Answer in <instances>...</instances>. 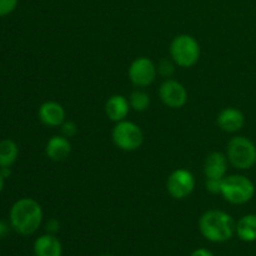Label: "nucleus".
<instances>
[{"label":"nucleus","instance_id":"nucleus-24","mask_svg":"<svg viewBox=\"0 0 256 256\" xmlns=\"http://www.w3.org/2000/svg\"><path fill=\"white\" fill-rule=\"evenodd\" d=\"M190 256H214V254L210 250L204 249V248H199V249L194 250Z\"/></svg>","mask_w":256,"mask_h":256},{"label":"nucleus","instance_id":"nucleus-17","mask_svg":"<svg viewBox=\"0 0 256 256\" xmlns=\"http://www.w3.org/2000/svg\"><path fill=\"white\" fill-rule=\"evenodd\" d=\"M19 149L12 140L4 139L0 142V168H10L18 159Z\"/></svg>","mask_w":256,"mask_h":256},{"label":"nucleus","instance_id":"nucleus-27","mask_svg":"<svg viewBox=\"0 0 256 256\" xmlns=\"http://www.w3.org/2000/svg\"><path fill=\"white\" fill-rule=\"evenodd\" d=\"M2 188H4V176H2V172H0V192H2Z\"/></svg>","mask_w":256,"mask_h":256},{"label":"nucleus","instance_id":"nucleus-2","mask_svg":"<svg viewBox=\"0 0 256 256\" xmlns=\"http://www.w3.org/2000/svg\"><path fill=\"white\" fill-rule=\"evenodd\" d=\"M235 226L234 219L222 210H208L199 219L200 232L212 242H225L232 239Z\"/></svg>","mask_w":256,"mask_h":256},{"label":"nucleus","instance_id":"nucleus-1","mask_svg":"<svg viewBox=\"0 0 256 256\" xmlns=\"http://www.w3.org/2000/svg\"><path fill=\"white\" fill-rule=\"evenodd\" d=\"M10 225L20 235H32L42 222V209L39 202L30 198L18 200L10 209Z\"/></svg>","mask_w":256,"mask_h":256},{"label":"nucleus","instance_id":"nucleus-18","mask_svg":"<svg viewBox=\"0 0 256 256\" xmlns=\"http://www.w3.org/2000/svg\"><path fill=\"white\" fill-rule=\"evenodd\" d=\"M129 102L130 108H132L135 112H145L150 105V96L145 92L135 90L130 95Z\"/></svg>","mask_w":256,"mask_h":256},{"label":"nucleus","instance_id":"nucleus-4","mask_svg":"<svg viewBox=\"0 0 256 256\" xmlns=\"http://www.w3.org/2000/svg\"><path fill=\"white\" fill-rule=\"evenodd\" d=\"M200 52L199 42L192 35H178L170 44V56L180 68L194 66L199 62Z\"/></svg>","mask_w":256,"mask_h":256},{"label":"nucleus","instance_id":"nucleus-22","mask_svg":"<svg viewBox=\"0 0 256 256\" xmlns=\"http://www.w3.org/2000/svg\"><path fill=\"white\" fill-rule=\"evenodd\" d=\"M222 180L206 179V182H205V188H206L208 192H212V194H220V192H222Z\"/></svg>","mask_w":256,"mask_h":256},{"label":"nucleus","instance_id":"nucleus-6","mask_svg":"<svg viewBox=\"0 0 256 256\" xmlns=\"http://www.w3.org/2000/svg\"><path fill=\"white\" fill-rule=\"evenodd\" d=\"M115 146L124 152H134L142 145L144 134L139 125L128 120L116 122L112 132Z\"/></svg>","mask_w":256,"mask_h":256},{"label":"nucleus","instance_id":"nucleus-9","mask_svg":"<svg viewBox=\"0 0 256 256\" xmlns=\"http://www.w3.org/2000/svg\"><path fill=\"white\" fill-rule=\"evenodd\" d=\"M159 98L166 106L172 109H180L188 102V92L182 82L168 79L160 85Z\"/></svg>","mask_w":256,"mask_h":256},{"label":"nucleus","instance_id":"nucleus-15","mask_svg":"<svg viewBox=\"0 0 256 256\" xmlns=\"http://www.w3.org/2000/svg\"><path fill=\"white\" fill-rule=\"evenodd\" d=\"M34 254L35 256H62V242L55 235H42L34 242Z\"/></svg>","mask_w":256,"mask_h":256},{"label":"nucleus","instance_id":"nucleus-3","mask_svg":"<svg viewBox=\"0 0 256 256\" xmlns=\"http://www.w3.org/2000/svg\"><path fill=\"white\" fill-rule=\"evenodd\" d=\"M220 194L230 204H246L254 198L255 185L249 178L244 175H228L222 180Z\"/></svg>","mask_w":256,"mask_h":256},{"label":"nucleus","instance_id":"nucleus-5","mask_svg":"<svg viewBox=\"0 0 256 256\" xmlns=\"http://www.w3.org/2000/svg\"><path fill=\"white\" fill-rule=\"evenodd\" d=\"M226 158L230 164L240 170H248L256 164V146L245 136H234L228 142Z\"/></svg>","mask_w":256,"mask_h":256},{"label":"nucleus","instance_id":"nucleus-28","mask_svg":"<svg viewBox=\"0 0 256 256\" xmlns=\"http://www.w3.org/2000/svg\"><path fill=\"white\" fill-rule=\"evenodd\" d=\"M102 256H114V255H102Z\"/></svg>","mask_w":256,"mask_h":256},{"label":"nucleus","instance_id":"nucleus-16","mask_svg":"<svg viewBox=\"0 0 256 256\" xmlns=\"http://www.w3.org/2000/svg\"><path fill=\"white\" fill-rule=\"evenodd\" d=\"M235 232L240 240L245 242H256V215H244L235 226Z\"/></svg>","mask_w":256,"mask_h":256},{"label":"nucleus","instance_id":"nucleus-10","mask_svg":"<svg viewBox=\"0 0 256 256\" xmlns=\"http://www.w3.org/2000/svg\"><path fill=\"white\" fill-rule=\"evenodd\" d=\"M228 162L229 160L222 152H210L204 162V174L206 179H224L226 176Z\"/></svg>","mask_w":256,"mask_h":256},{"label":"nucleus","instance_id":"nucleus-19","mask_svg":"<svg viewBox=\"0 0 256 256\" xmlns=\"http://www.w3.org/2000/svg\"><path fill=\"white\" fill-rule=\"evenodd\" d=\"M174 70H175V62H170L168 59H162V62H159L158 65V72L159 74H162V76L165 78H170L172 74H174Z\"/></svg>","mask_w":256,"mask_h":256},{"label":"nucleus","instance_id":"nucleus-26","mask_svg":"<svg viewBox=\"0 0 256 256\" xmlns=\"http://www.w3.org/2000/svg\"><path fill=\"white\" fill-rule=\"evenodd\" d=\"M0 172H2V175L5 178H8L10 175V168H0Z\"/></svg>","mask_w":256,"mask_h":256},{"label":"nucleus","instance_id":"nucleus-12","mask_svg":"<svg viewBox=\"0 0 256 256\" xmlns=\"http://www.w3.org/2000/svg\"><path fill=\"white\" fill-rule=\"evenodd\" d=\"M39 119L48 126H60L65 122V110L56 102H45L39 108Z\"/></svg>","mask_w":256,"mask_h":256},{"label":"nucleus","instance_id":"nucleus-25","mask_svg":"<svg viewBox=\"0 0 256 256\" xmlns=\"http://www.w3.org/2000/svg\"><path fill=\"white\" fill-rule=\"evenodd\" d=\"M8 234H9V225L2 222V220H0V239L6 236Z\"/></svg>","mask_w":256,"mask_h":256},{"label":"nucleus","instance_id":"nucleus-21","mask_svg":"<svg viewBox=\"0 0 256 256\" xmlns=\"http://www.w3.org/2000/svg\"><path fill=\"white\" fill-rule=\"evenodd\" d=\"M18 0H0V16L9 15L15 10Z\"/></svg>","mask_w":256,"mask_h":256},{"label":"nucleus","instance_id":"nucleus-11","mask_svg":"<svg viewBox=\"0 0 256 256\" xmlns=\"http://www.w3.org/2000/svg\"><path fill=\"white\" fill-rule=\"evenodd\" d=\"M218 125L225 132H238L245 124V116L236 108H225L219 112Z\"/></svg>","mask_w":256,"mask_h":256},{"label":"nucleus","instance_id":"nucleus-13","mask_svg":"<svg viewBox=\"0 0 256 256\" xmlns=\"http://www.w3.org/2000/svg\"><path fill=\"white\" fill-rule=\"evenodd\" d=\"M45 152H46V156L52 162H62L72 152V144L68 138L62 135H54L46 142Z\"/></svg>","mask_w":256,"mask_h":256},{"label":"nucleus","instance_id":"nucleus-8","mask_svg":"<svg viewBox=\"0 0 256 256\" xmlns=\"http://www.w3.org/2000/svg\"><path fill=\"white\" fill-rule=\"evenodd\" d=\"M128 74H129V79L132 84L140 88H145L154 82L158 74V68L149 58L142 56L135 59L130 64Z\"/></svg>","mask_w":256,"mask_h":256},{"label":"nucleus","instance_id":"nucleus-14","mask_svg":"<svg viewBox=\"0 0 256 256\" xmlns=\"http://www.w3.org/2000/svg\"><path fill=\"white\" fill-rule=\"evenodd\" d=\"M130 110V102L124 95H112L105 104V112L112 122H119L125 120Z\"/></svg>","mask_w":256,"mask_h":256},{"label":"nucleus","instance_id":"nucleus-23","mask_svg":"<svg viewBox=\"0 0 256 256\" xmlns=\"http://www.w3.org/2000/svg\"><path fill=\"white\" fill-rule=\"evenodd\" d=\"M60 229V224L56 219H50L48 220L46 225H45V230H46L48 234L55 235Z\"/></svg>","mask_w":256,"mask_h":256},{"label":"nucleus","instance_id":"nucleus-20","mask_svg":"<svg viewBox=\"0 0 256 256\" xmlns=\"http://www.w3.org/2000/svg\"><path fill=\"white\" fill-rule=\"evenodd\" d=\"M60 130H62V136L68 138V139H70V138L75 136V135L78 134V126L76 124H75L74 122H64L62 125H60Z\"/></svg>","mask_w":256,"mask_h":256},{"label":"nucleus","instance_id":"nucleus-7","mask_svg":"<svg viewBox=\"0 0 256 256\" xmlns=\"http://www.w3.org/2000/svg\"><path fill=\"white\" fill-rule=\"evenodd\" d=\"M195 188V178L186 169H176L169 175L166 182L168 192L174 199L182 200L189 196Z\"/></svg>","mask_w":256,"mask_h":256}]
</instances>
